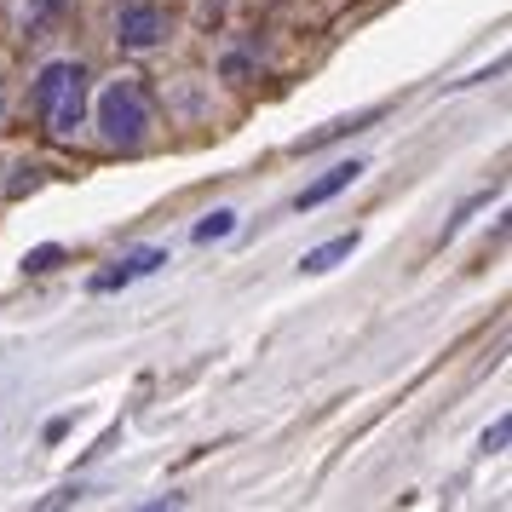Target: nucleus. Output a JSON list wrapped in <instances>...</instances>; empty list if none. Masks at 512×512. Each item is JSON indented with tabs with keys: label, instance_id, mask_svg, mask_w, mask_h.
I'll return each mask as SVG.
<instances>
[{
	"label": "nucleus",
	"instance_id": "obj_9",
	"mask_svg": "<svg viewBox=\"0 0 512 512\" xmlns=\"http://www.w3.org/2000/svg\"><path fill=\"white\" fill-rule=\"evenodd\" d=\"M507 438H512V420H495V426L484 432V455H501V449H507Z\"/></svg>",
	"mask_w": 512,
	"mask_h": 512
},
{
	"label": "nucleus",
	"instance_id": "obj_7",
	"mask_svg": "<svg viewBox=\"0 0 512 512\" xmlns=\"http://www.w3.org/2000/svg\"><path fill=\"white\" fill-rule=\"evenodd\" d=\"M58 12H64V0H29L24 6V35L29 41H41V29H47Z\"/></svg>",
	"mask_w": 512,
	"mask_h": 512
},
{
	"label": "nucleus",
	"instance_id": "obj_11",
	"mask_svg": "<svg viewBox=\"0 0 512 512\" xmlns=\"http://www.w3.org/2000/svg\"><path fill=\"white\" fill-rule=\"evenodd\" d=\"M70 501H81V489H75V484H64V489H52V495L41 501V507H70Z\"/></svg>",
	"mask_w": 512,
	"mask_h": 512
},
{
	"label": "nucleus",
	"instance_id": "obj_4",
	"mask_svg": "<svg viewBox=\"0 0 512 512\" xmlns=\"http://www.w3.org/2000/svg\"><path fill=\"white\" fill-rule=\"evenodd\" d=\"M162 265H167V248H133V254H121L110 271H98V277H93V294H116V288L150 277V271H162Z\"/></svg>",
	"mask_w": 512,
	"mask_h": 512
},
{
	"label": "nucleus",
	"instance_id": "obj_1",
	"mask_svg": "<svg viewBox=\"0 0 512 512\" xmlns=\"http://www.w3.org/2000/svg\"><path fill=\"white\" fill-rule=\"evenodd\" d=\"M35 110L47 116L52 139H75V127L87 121V70L81 64H47L35 75Z\"/></svg>",
	"mask_w": 512,
	"mask_h": 512
},
{
	"label": "nucleus",
	"instance_id": "obj_5",
	"mask_svg": "<svg viewBox=\"0 0 512 512\" xmlns=\"http://www.w3.org/2000/svg\"><path fill=\"white\" fill-rule=\"evenodd\" d=\"M363 173H369V167L357 162V156H351V162H334V167H328V173H323V179H311V185H305L300 196H294V208H300V213L323 208V202H334L340 190H351V185H357Z\"/></svg>",
	"mask_w": 512,
	"mask_h": 512
},
{
	"label": "nucleus",
	"instance_id": "obj_8",
	"mask_svg": "<svg viewBox=\"0 0 512 512\" xmlns=\"http://www.w3.org/2000/svg\"><path fill=\"white\" fill-rule=\"evenodd\" d=\"M236 231V213L231 208H213L202 225H196V242H225V236Z\"/></svg>",
	"mask_w": 512,
	"mask_h": 512
},
{
	"label": "nucleus",
	"instance_id": "obj_10",
	"mask_svg": "<svg viewBox=\"0 0 512 512\" xmlns=\"http://www.w3.org/2000/svg\"><path fill=\"white\" fill-rule=\"evenodd\" d=\"M52 259H58V248H35V254H24V271H52Z\"/></svg>",
	"mask_w": 512,
	"mask_h": 512
},
{
	"label": "nucleus",
	"instance_id": "obj_2",
	"mask_svg": "<svg viewBox=\"0 0 512 512\" xmlns=\"http://www.w3.org/2000/svg\"><path fill=\"white\" fill-rule=\"evenodd\" d=\"M98 133L104 144H116V150H139L144 133H150V93H144L139 81H110L104 93H98Z\"/></svg>",
	"mask_w": 512,
	"mask_h": 512
},
{
	"label": "nucleus",
	"instance_id": "obj_3",
	"mask_svg": "<svg viewBox=\"0 0 512 512\" xmlns=\"http://www.w3.org/2000/svg\"><path fill=\"white\" fill-rule=\"evenodd\" d=\"M162 35H167L162 6H150V0H127V6H121V18H116V41H121L127 52H150V47H162Z\"/></svg>",
	"mask_w": 512,
	"mask_h": 512
},
{
	"label": "nucleus",
	"instance_id": "obj_6",
	"mask_svg": "<svg viewBox=\"0 0 512 512\" xmlns=\"http://www.w3.org/2000/svg\"><path fill=\"white\" fill-rule=\"evenodd\" d=\"M357 254V231H346V236H334V242H323V248H311V254L300 259V271H311V277H323V271H334L340 259H351Z\"/></svg>",
	"mask_w": 512,
	"mask_h": 512
}]
</instances>
